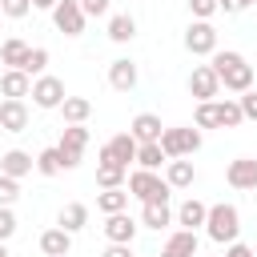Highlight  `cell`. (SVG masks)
Instances as JSON below:
<instances>
[{
  "label": "cell",
  "instance_id": "cell-7",
  "mask_svg": "<svg viewBox=\"0 0 257 257\" xmlns=\"http://www.w3.org/2000/svg\"><path fill=\"white\" fill-rule=\"evenodd\" d=\"M185 48H189L193 56H213V52H217V28H213L209 20H193V24L185 28Z\"/></svg>",
  "mask_w": 257,
  "mask_h": 257
},
{
  "label": "cell",
  "instance_id": "cell-31",
  "mask_svg": "<svg viewBox=\"0 0 257 257\" xmlns=\"http://www.w3.org/2000/svg\"><path fill=\"white\" fill-rule=\"evenodd\" d=\"M60 169H64V165H60V153H56V145L36 153V173H40V177H56Z\"/></svg>",
  "mask_w": 257,
  "mask_h": 257
},
{
  "label": "cell",
  "instance_id": "cell-37",
  "mask_svg": "<svg viewBox=\"0 0 257 257\" xmlns=\"http://www.w3.org/2000/svg\"><path fill=\"white\" fill-rule=\"evenodd\" d=\"M237 104H241V116H245V120H257V92H253V88H245Z\"/></svg>",
  "mask_w": 257,
  "mask_h": 257
},
{
  "label": "cell",
  "instance_id": "cell-17",
  "mask_svg": "<svg viewBox=\"0 0 257 257\" xmlns=\"http://www.w3.org/2000/svg\"><path fill=\"white\" fill-rule=\"evenodd\" d=\"M108 84H112L116 92H133V88H137V64H133L128 56L112 60V64H108Z\"/></svg>",
  "mask_w": 257,
  "mask_h": 257
},
{
  "label": "cell",
  "instance_id": "cell-6",
  "mask_svg": "<svg viewBox=\"0 0 257 257\" xmlns=\"http://www.w3.org/2000/svg\"><path fill=\"white\" fill-rule=\"evenodd\" d=\"M84 12H80V0H56L52 4V24H56V32H64V36H80L84 32Z\"/></svg>",
  "mask_w": 257,
  "mask_h": 257
},
{
  "label": "cell",
  "instance_id": "cell-13",
  "mask_svg": "<svg viewBox=\"0 0 257 257\" xmlns=\"http://www.w3.org/2000/svg\"><path fill=\"white\" fill-rule=\"evenodd\" d=\"M128 133H133V141H137V145H145V141H161L165 124H161V116H157V112H137V116H133V124H128Z\"/></svg>",
  "mask_w": 257,
  "mask_h": 257
},
{
  "label": "cell",
  "instance_id": "cell-46",
  "mask_svg": "<svg viewBox=\"0 0 257 257\" xmlns=\"http://www.w3.org/2000/svg\"><path fill=\"white\" fill-rule=\"evenodd\" d=\"M60 257H68V253H60Z\"/></svg>",
  "mask_w": 257,
  "mask_h": 257
},
{
  "label": "cell",
  "instance_id": "cell-28",
  "mask_svg": "<svg viewBox=\"0 0 257 257\" xmlns=\"http://www.w3.org/2000/svg\"><path fill=\"white\" fill-rule=\"evenodd\" d=\"M213 108H217V128H237V124L245 120V116H241V104L229 100V96H225V100H213Z\"/></svg>",
  "mask_w": 257,
  "mask_h": 257
},
{
  "label": "cell",
  "instance_id": "cell-43",
  "mask_svg": "<svg viewBox=\"0 0 257 257\" xmlns=\"http://www.w3.org/2000/svg\"><path fill=\"white\" fill-rule=\"evenodd\" d=\"M52 4L56 0H32V8H48V12H52Z\"/></svg>",
  "mask_w": 257,
  "mask_h": 257
},
{
  "label": "cell",
  "instance_id": "cell-21",
  "mask_svg": "<svg viewBox=\"0 0 257 257\" xmlns=\"http://www.w3.org/2000/svg\"><path fill=\"white\" fill-rule=\"evenodd\" d=\"M205 217H209V205L197 201V197L181 201V209H177V225H185V229H193V233H197V225H205Z\"/></svg>",
  "mask_w": 257,
  "mask_h": 257
},
{
  "label": "cell",
  "instance_id": "cell-24",
  "mask_svg": "<svg viewBox=\"0 0 257 257\" xmlns=\"http://www.w3.org/2000/svg\"><path fill=\"white\" fill-rule=\"evenodd\" d=\"M137 36V20L128 16V12H116V16H108V40H116V44H128Z\"/></svg>",
  "mask_w": 257,
  "mask_h": 257
},
{
  "label": "cell",
  "instance_id": "cell-3",
  "mask_svg": "<svg viewBox=\"0 0 257 257\" xmlns=\"http://www.w3.org/2000/svg\"><path fill=\"white\" fill-rule=\"evenodd\" d=\"M128 197H137V201H169L173 185L153 169H137V173H128Z\"/></svg>",
  "mask_w": 257,
  "mask_h": 257
},
{
  "label": "cell",
  "instance_id": "cell-18",
  "mask_svg": "<svg viewBox=\"0 0 257 257\" xmlns=\"http://www.w3.org/2000/svg\"><path fill=\"white\" fill-rule=\"evenodd\" d=\"M165 181H169L173 189H189V185L197 181V169H193V161H185V157H173V161H165Z\"/></svg>",
  "mask_w": 257,
  "mask_h": 257
},
{
  "label": "cell",
  "instance_id": "cell-2",
  "mask_svg": "<svg viewBox=\"0 0 257 257\" xmlns=\"http://www.w3.org/2000/svg\"><path fill=\"white\" fill-rule=\"evenodd\" d=\"M205 233H209L217 245H229V241H237V233H241V213H237V205H229V201H221V205H209Z\"/></svg>",
  "mask_w": 257,
  "mask_h": 257
},
{
  "label": "cell",
  "instance_id": "cell-32",
  "mask_svg": "<svg viewBox=\"0 0 257 257\" xmlns=\"http://www.w3.org/2000/svg\"><path fill=\"white\" fill-rule=\"evenodd\" d=\"M44 68H48V48H28V56H24L20 72H28V76H40Z\"/></svg>",
  "mask_w": 257,
  "mask_h": 257
},
{
  "label": "cell",
  "instance_id": "cell-16",
  "mask_svg": "<svg viewBox=\"0 0 257 257\" xmlns=\"http://www.w3.org/2000/svg\"><path fill=\"white\" fill-rule=\"evenodd\" d=\"M0 128L4 133H24L28 128V104L24 100H0Z\"/></svg>",
  "mask_w": 257,
  "mask_h": 257
},
{
  "label": "cell",
  "instance_id": "cell-11",
  "mask_svg": "<svg viewBox=\"0 0 257 257\" xmlns=\"http://www.w3.org/2000/svg\"><path fill=\"white\" fill-rule=\"evenodd\" d=\"M100 161H116V165L128 169V161H137V141H133V133H116V137L100 149Z\"/></svg>",
  "mask_w": 257,
  "mask_h": 257
},
{
  "label": "cell",
  "instance_id": "cell-33",
  "mask_svg": "<svg viewBox=\"0 0 257 257\" xmlns=\"http://www.w3.org/2000/svg\"><path fill=\"white\" fill-rule=\"evenodd\" d=\"M193 124H197V128H217V108H213V100H197Z\"/></svg>",
  "mask_w": 257,
  "mask_h": 257
},
{
  "label": "cell",
  "instance_id": "cell-45",
  "mask_svg": "<svg viewBox=\"0 0 257 257\" xmlns=\"http://www.w3.org/2000/svg\"><path fill=\"white\" fill-rule=\"evenodd\" d=\"M249 4H257V0H245V8H249Z\"/></svg>",
  "mask_w": 257,
  "mask_h": 257
},
{
  "label": "cell",
  "instance_id": "cell-25",
  "mask_svg": "<svg viewBox=\"0 0 257 257\" xmlns=\"http://www.w3.org/2000/svg\"><path fill=\"white\" fill-rule=\"evenodd\" d=\"M96 209L108 217V213H124L128 209V189L124 185H116V189H104L100 197H96Z\"/></svg>",
  "mask_w": 257,
  "mask_h": 257
},
{
  "label": "cell",
  "instance_id": "cell-10",
  "mask_svg": "<svg viewBox=\"0 0 257 257\" xmlns=\"http://www.w3.org/2000/svg\"><path fill=\"white\" fill-rule=\"evenodd\" d=\"M189 92H193L197 100H213V96L221 92V80H217V72H213L209 64H197V68H193V76H189Z\"/></svg>",
  "mask_w": 257,
  "mask_h": 257
},
{
  "label": "cell",
  "instance_id": "cell-35",
  "mask_svg": "<svg viewBox=\"0 0 257 257\" xmlns=\"http://www.w3.org/2000/svg\"><path fill=\"white\" fill-rule=\"evenodd\" d=\"M28 8H32V0H0V12H4V16H12V20L28 16Z\"/></svg>",
  "mask_w": 257,
  "mask_h": 257
},
{
  "label": "cell",
  "instance_id": "cell-39",
  "mask_svg": "<svg viewBox=\"0 0 257 257\" xmlns=\"http://www.w3.org/2000/svg\"><path fill=\"white\" fill-rule=\"evenodd\" d=\"M108 4L112 0H80V12L84 16H108Z\"/></svg>",
  "mask_w": 257,
  "mask_h": 257
},
{
  "label": "cell",
  "instance_id": "cell-15",
  "mask_svg": "<svg viewBox=\"0 0 257 257\" xmlns=\"http://www.w3.org/2000/svg\"><path fill=\"white\" fill-rule=\"evenodd\" d=\"M104 237L116 241V245H133V237H137V221H133L128 213H108V221H104Z\"/></svg>",
  "mask_w": 257,
  "mask_h": 257
},
{
  "label": "cell",
  "instance_id": "cell-29",
  "mask_svg": "<svg viewBox=\"0 0 257 257\" xmlns=\"http://www.w3.org/2000/svg\"><path fill=\"white\" fill-rule=\"evenodd\" d=\"M84 225H88V205L72 201V205H64V209H60V229L76 233V229H84Z\"/></svg>",
  "mask_w": 257,
  "mask_h": 257
},
{
  "label": "cell",
  "instance_id": "cell-4",
  "mask_svg": "<svg viewBox=\"0 0 257 257\" xmlns=\"http://www.w3.org/2000/svg\"><path fill=\"white\" fill-rule=\"evenodd\" d=\"M161 149H165L169 161L173 157H193L201 149V128H165L161 133Z\"/></svg>",
  "mask_w": 257,
  "mask_h": 257
},
{
  "label": "cell",
  "instance_id": "cell-14",
  "mask_svg": "<svg viewBox=\"0 0 257 257\" xmlns=\"http://www.w3.org/2000/svg\"><path fill=\"white\" fill-rule=\"evenodd\" d=\"M32 169H36V157L24 153V149H8V153L0 157V173H4V177H16V181H20V177H28Z\"/></svg>",
  "mask_w": 257,
  "mask_h": 257
},
{
  "label": "cell",
  "instance_id": "cell-34",
  "mask_svg": "<svg viewBox=\"0 0 257 257\" xmlns=\"http://www.w3.org/2000/svg\"><path fill=\"white\" fill-rule=\"evenodd\" d=\"M16 197H20V181H16V177H4V173H0V205H12Z\"/></svg>",
  "mask_w": 257,
  "mask_h": 257
},
{
  "label": "cell",
  "instance_id": "cell-1",
  "mask_svg": "<svg viewBox=\"0 0 257 257\" xmlns=\"http://www.w3.org/2000/svg\"><path fill=\"white\" fill-rule=\"evenodd\" d=\"M209 68L217 72V80H221L229 92H245V88H253V64H249L241 52H233V48L213 52V64H209Z\"/></svg>",
  "mask_w": 257,
  "mask_h": 257
},
{
  "label": "cell",
  "instance_id": "cell-41",
  "mask_svg": "<svg viewBox=\"0 0 257 257\" xmlns=\"http://www.w3.org/2000/svg\"><path fill=\"white\" fill-rule=\"evenodd\" d=\"M225 257H253V249H249V245H241V241H229Z\"/></svg>",
  "mask_w": 257,
  "mask_h": 257
},
{
  "label": "cell",
  "instance_id": "cell-27",
  "mask_svg": "<svg viewBox=\"0 0 257 257\" xmlns=\"http://www.w3.org/2000/svg\"><path fill=\"white\" fill-rule=\"evenodd\" d=\"M124 177H128V169L116 165V161H100L96 165V185L100 189H116V185H124Z\"/></svg>",
  "mask_w": 257,
  "mask_h": 257
},
{
  "label": "cell",
  "instance_id": "cell-9",
  "mask_svg": "<svg viewBox=\"0 0 257 257\" xmlns=\"http://www.w3.org/2000/svg\"><path fill=\"white\" fill-rule=\"evenodd\" d=\"M225 181L233 189H257V157H237L225 169Z\"/></svg>",
  "mask_w": 257,
  "mask_h": 257
},
{
  "label": "cell",
  "instance_id": "cell-36",
  "mask_svg": "<svg viewBox=\"0 0 257 257\" xmlns=\"http://www.w3.org/2000/svg\"><path fill=\"white\" fill-rule=\"evenodd\" d=\"M16 233V213H12V205H0V241H8Z\"/></svg>",
  "mask_w": 257,
  "mask_h": 257
},
{
  "label": "cell",
  "instance_id": "cell-26",
  "mask_svg": "<svg viewBox=\"0 0 257 257\" xmlns=\"http://www.w3.org/2000/svg\"><path fill=\"white\" fill-rule=\"evenodd\" d=\"M165 161H169V157H165L161 141H145V145H137V165H141V169H153V173H157Z\"/></svg>",
  "mask_w": 257,
  "mask_h": 257
},
{
  "label": "cell",
  "instance_id": "cell-38",
  "mask_svg": "<svg viewBox=\"0 0 257 257\" xmlns=\"http://www.w3.org/2000/svg\"><path fill=\"white\" fill-rule=\"evenodd\" d=\"M189 12H193V20H209L217 12V0H189Z\"/></svg>",
  "mask_w": 257,
  "mask_h": 257
},
{
  "label": "cell",
  "instance_id": "cell-22",
  "mask_svg": "<svg viewBox=\"0 0 257 257\" xmlns=\"http://www.w3.org/2000/svg\"><path fill=\"white\" fill-rule=\"evenodd\" d=\"M141 225H149V229H165V225H173V209H169V201H145V209H141Z\"/></svg>",
  "mask_w": 257,
  "mask_h": 257
},
{
  "label": "cell",
  "instance_id": "cell-20",
  "mask_svg": "<svg viewBox=\"0 0 257 257\" xmlns=\"http://www.w3.org/2000/svg\"><path fill=\"white\" fill-rule=\"evenodd\" d=\"M68 249H72V233H68V229L56 225V229H44V233H40V253H44V257H60V253H68Z\"/></svg>",
  "mask_w": 257,
  "mask_h": 257
},
{
  "label": "cell",
  "instance_id": "cell-30",
  "mask_svg": "<svg viewBox=\"0 0 257 257\" xmlns=\"http://www.w3.org/2000/svg\"><path fill=\"white\" fill-rule=\"evenodd\" d=\"M24 56H28V44H24V40H16V36H12V40H4V44H0V64L20 68V64H24Z\"/></svg>",
  "mask_w": 257,
  "mask_h": 257
},
{
  "label": "cell",
  "instance_id": "cell-44",
  "mask_svg": "<svg viewBox=\"0 0 257 257\" xmlns=\"http://www.w3.org/2000/svg\"><path fill=\"white\" fill-rule=\"evenodd\" d=\"M0 257H8V245H4V241H0Z\"/></svg>",
  "mask_w": 257,
  "mask_h": 257
},
{
  "label": "cell",
  "instance_id": "cell-8",
  "mask_svg": "<svg viewBox=\"0 0 257 257\" xmlns=\"http://www.w3.org/2000/svg\"><path fill=\"white\" fill-rule=\"evenodd\" d=\"M28 96H32L36 108H60V100H64V80L40 72V76L32 80V92H28Z\"/></svg>",
  "mask_w": 257,
  "mask_h": 257
},
{
  "label": "cell",
  "instance_id": "cell-12",
  "mask_svg": "<svg viewBox=\"0 0 257 257\" xmlns=\"http://www.w3.org/2000/svg\"><path fill=\"white\" fill-rule=\"evenodd\" d=\"M0 92H4V100H24L32 92V76L20 72V68H4L0 72Z\"/></svg>",
  "mask_w": 257,
  "mask_h": 257
},
{
  "label": "cell",
  "instance_id": "cell-42",
  "mask_svg": "<svg viewBox=\"0 0 257 257\" xmlns=\"http://www.w3.org/2000/svg\"><path fill=\"white\" fill-rule=\"evenodd\" d=\"M245 0H217V12H241Z\"/></svg>",
  "mask_w": 257,
  "mask_h": 257
},
{
  "label": "cell",
  "instance_id": "cell-5",
  "mask_svg": "<svg viewBox=\"0 0 257 257\" xmlns=\"http://www.w3.org/2000/svg\"><path fill=\"white\" fill-rule=\"evenodd\" d=\"M84 149H88V128H84V124H68V128L60 133V145H56L60 165H64V169H76Z\"/></svg>",
  "mask_w": 257,
  "mask_h": 257
},
{
  "label": "cell",
  "instance_id": "cell-23",
  "mask_svg": "<svg viewBox=\"0 0 257 257\" xmlns=\"http://www.w3.org/2000/svg\"><path fill=\"white\" fill-rule=\"evenodd\" d=\"M60 112H64L68 124H84V120L92 116V100H88V96H64V100H60Z\"/></svg>",
  "mask_w": 257,
  "mask_h": 257
},
{
  "label": "cell",
  "instance_id": "cell-19",
  "mask_svg": "<svg viewBox=\"0 0 257 257\" xmlns=\"http://www.w3.org/2000/svg\"><path fill=\"white\" fill-rule=\"evenodd\" d=\"M161 257H197V233H193V229H177V233L165 241Z\"/></svg>",
  "mask_w": 257,
  "mask_h": 257
},
{
  "label": "cell",
  "instance_id": "cell-40",
  "mask_svg": "<svg viewBox=\"0 0 257 257\" xmlns=\"http://www.w3.org/2000/svg\"><path fill=\"white\" fill-rule=\"evenodd\" d=\"M100 257H133V249H128V245H116V241H108V249H104Z\"/></svg>",
  "mask_w": 257,
  "mask_h": 257
}]
</instances>
